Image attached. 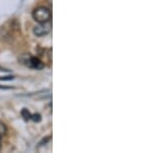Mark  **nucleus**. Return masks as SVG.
<instances>
[{
  "mask_svg": "<svg viewBox=\"0 0 155 153\" xmlns=\"http://www.w3.org/2000/svg\"><path fill=\"white\" fill-rule=\"evenodd\" d=\"M33 19L37 23H46L51 21L52 19V12L51 9L46 6H39L34 9L33 12Z\"/></svg>",
  "mask_w": 155,
  "mask_h": 153,
  "instance_id": "f257e3e1",
  "label": "nucleus"
},
{
  "mask_svg": "<svg viewBox=\"0 0 155 153\" xmlns=\"http://www.w3.org/2000/svg\"><path fill=\"white\" fill-rule=\"evenodd\" d=\"M52 30V22H46V23H38V25H36L33 28V33L35 36L41 37V36H46L51 32Z\"/></svg>",
  "mask_w": 155,
  "mask_h": 153,
  "instance_id": "f03ea898",
  "label": "nucleus"
},
{
  "mask_svg": "<svg viewBox=\"0 0 155 153\" xmlns=\"http://www.w3.org/2000/svg\"><path fill=\"white\" fill-rule=\"evenodd\" d=\"M28 66L30 67H33V68H42V63L41 61H39L38 59L35 58V57H30V58L28 59Z\"/></svg>",
  "mask_w": 155,
  "mask_h": 153,
  "instance_id": "7ed1b4c3",
  "label": "nucleus"
},
{
  "mask_svg": "<svg viewBox=\"0 0 155 153\" xmlns=\"http://www.w3.org/2000/svg\"><path fill=\"white\" fill-rule=\"evenodd\" d=\"M6 135V126L0 121V135L3 137V135Z\"/></svg>",
  "mask_w": 155,
  "mask_h": 153,
  "instance_id": "20e7f679",
  "label": "nucleus"
},
{
  "mask_svg": "<svg viewBox=\"0 0 155 153\" xmlns=\"http://www.w3.org/2000/svg\"><path fill=\"white\" fill-rule=\"evenodd\" d=\"M22 116L24 117V119L25 120H29V119H31V115H30V113L27 111L26 109H24L23 111H22Z\"/></svg>",
  "mask_w": 155,
  "mask_h": 153,
  "instance_id": "39448f33",
  "label": "nucleus"
},
{
  "mask_svg": "<svg viewBox=\"0 0 155 153\" xmlns=\"http://www.w3.org/2000/svg\"><path fill=\"white\" fill-rule=\"evenodd\" d=\"M31 119H33V121H35V122H39L41 121V115H37V114L32 115Z\"/></svg>",
  "mask_w": 155,
  "mask_h": 153,
  "instance_id": "423d86ee",
  "label": "nucleus"
},
{
  "mask_svg": "<svg viewBox=\"0 0 155 153\" xmlns=\"http://www.w3.org/2000/svg\"><path fill=\"white\" fill-rule=\"evenodd\" d=\"M12 79H14V78H12V77H6V78H0V80H12Z\"/></svg>",
  "mask_w": 155,
  "mask_h": 153,
  "instance_id": "0eeeda50",
  "label": "nucleus"
},
{
  "mask_svg": "<svg viewBox=\"0 0 155 153\" xmlns=\"http://www.w3.org/2000/svg\"><path fill=\"white\" fill-rule=\"evenodd\" d=\"M0 89H11V87H5V86H1V85H0Z\"/></svg>",
  "mask_w": 155,
  "mask_h": 153,
  "instance_id": "6e6552de",
  "label": "nucleus"
},
{
  "mask_svg": "<svg viewBox=\"0 0 155 153\" xmlns=\"http://www.w3.org/2000/svg\"><path fill=\"white\" fill-rule=\"evenodd\" d=\"M0 149H1V135H0Z\"/></svg>",
  "mask_w": 155,
  "mask_h": 153,
  "instance_id": "1a4fd4ad",
  "label": "nucleus"
}]
</instances>
